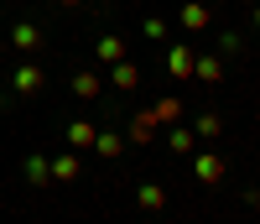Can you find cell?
Segmentation results:
<instances>
[{
    "label": "cell",
    "instance_id": "6da1fadb",
    "mask_svg": "<svg viewBox=\"0 0 260 224\" xmlns=\"http://www.w3.org/2000/svg\"><path fill=\"white\" fill-rule=\"evenodd\" d=\"M192 63H198V52H192L187 42H172V47H167V73L177 78V83H187V78H192Z\"/></svg>",
    "mask_w": 260,
    "mask_h": 224
},
{
    "label": "cell",
    "instance_id": "7a4b0ae2",
    "mask_svg": "<svg viewBox=\"0 0 260 224\" xmlns=\"http://www.w3.org/2000/svg\"><path fill=\"white\" fill-rule=\"evenodd\" d=\"M192 177H198L203 188L224 183V156H213V151H192Z\"/></svg>",
    "mask_w": 260,
    "mask_h": 224
},
{
    "label": "cell",
    "instance_id": "3957f363",
    "mask_svg": "<svg viewBox=\"0 0 260 224\" xmlns=\"http://www.w3.org/2000/svg\"><path fill=\"white\" fill-rule=\"evenodd\" d=\"M177 26L182 32H208L213 26V11L203 6V0H187V6H177Z\"/></svg>",
    "mask_w": 260,
    "mask_h": 224
},
{
    "label": "cell",
    "instance_id": "277c9868",
    "mask_svg": "<svg viewBox=\"0 0 260 224\" xmlns=\"http://www.w3.org/2000/svg\"><path fill=\"white\" fill-rule=\"evenodd\" d=\"M47 162H52V183H78V177H83V162H78L73 146L57 151V156H47Z\"/></svg>",
    "mask_w": 260,
    "mask_h": 224
},
{
    "label": "cell",
    "instance_id": "5b68a950",
    "mask_svg": "<svg viewBox=\"0 0 260 224\" xmlns=\"http://www.w3.org/2000/svg\"><path fill=\"white\" fill-rule=\"evenodd\" d=\"M6 47H11V52H37V47H42V26H31V21H16L11 37H6Z\"/></svg>",
    "mask_w": 260,
    "mask_h": 224
},
{
    "label": "cell",
    "instance_id": "8992f818",
    "mask_svg": "<svg viewBox=\"0 0 260 224\" xmlns=\"http://www.w3.org/2000/svg\"><path fill=\"white\" fill-rule=\"evenodd\" d=\"M192 78L208 83V89H219V83H224V58H219V52H198V63H192Z\"/></svg>",
    "mask_w": 260,
    "mask_h": 224
},
{
    "label": "cell",
    "instance_id": "52a82bcc",
    "mask_svg": "<svg viewBox=\"0 0 260 224\" xmlns=\"http://www.w3.org/2000/svg\"><path fill=\"white\" fill-rule=\"evenodd\" d=\"M42 83H47V78H42V68H37V63H21V68L11 73V94H42Z\"/></svg>",
    "mask_w": 260,
    "mask_h": 224
},
{
    "label": "cell",
    "instance_id": "ba28073f",
    "mask_svg": "<svg viewBox=\"0 0 260 224\" xmlns=\"http://www.w3.org/2000/svg\"><path fill=\"white\" fill-rule=\"evenodd\" d=\"M73 99H83V104L104 99V78H99L94 68H78V73H73Z\"/></svg>",
    "mask_w": 260,
    "mask_h": 224
},
{
    "label": "cell",
    "instance_id": "9c48e42d",
    "mask_svg": "<svg viewBox=\"0 0 260 224\" xmlns=\"http://www.w3.org/2000/svg\"><path fill=\"white\" fill-rule=\"evenodd\" d=\"M146 115H151V125H156V130H167V125H177V115H182V99H177V94H161L156 104L146 109Z\"/></svg>",
    "mask_w": 260,
    "mask_h": 224
},
{
    "label": "cell",
    "instance_id": "30bf717a",
    "mask_svg": "<svg viewBox=\"0 0 260 224\" xmlns=\"http://www.w3.org/2000/svg\"><path fill=\"white\" fill-rule=\"evenodd\" d=\"M130 47H125V37H115V32H104L99 42H94V63H99V68H110V63H120Z\"/></svg>",
    "mask_w": 260,
    "mask_h": 224
},
{
    "label": "cell",
    "instance_id": "8fae6325",
    "mask_svg": "<svg viewBox=\"0 0 260 224\" xmlns=\"http://www.w3.org/2000/svg\"><path fill=\"white\" fill-rule=\"evenodd\" d=\"M110 83L120 89V94H130V89L141 83V68H136L130 58H120V63H110Z\"/></svg>",
    "mask_w": 260,
    "mask_h": 224
},
{
    "label": "cell",
    "instance_id": "7c38bea8",
    "mask_svg": "<svg viewBox=\"0 0 260 224\" xmlns=\"http://www.w3.org/2000/svg\"><path fill=\"white\" fill-rule=\"evenodd\" d=\"M94 151L104 156V162H120V156H125V136H120V130H99V136H94Z\"/></svg>",
    "mask_w": 260,
    "mask_h": 224
},
{
    "label": "cell",
    "instance_id": "4fadbf2b",
    "mask_svg": "<svg viewBox=\"0 0 260 224\" xmlns=\"http://www.w3.org/2000/svg\"><path fill=\"white\" fill-rule=\"evenodd\" d=\"M167 146L177 156H192L198 151V136H192V125H167Z\"/></svg>",
    "mask_w": 260,
    "mask_h": 224
},
{
    "label": "cell",
    "instance_id": "5bb4252c",
    "mask_svg": "<svg viewBox=\"0 0 260 224\" xmlns=\"http://www.w3.org/2000/svg\"><path fill=\"white\" fill-rule=\"evenodd\" d=\"M136 204H141L146 214H161V209H167V188H161V183H141V188H136Z\"/></svg>",
    "mask_w": 260,
    "mask_h": 224
},
{
    "label": "cell",
    "instance_id": "9a60e30c",
    "mask_svg": "<svg viewBox=\"0 0 260 224\" xmlns=\"http://www.w3.org/2000/svg\"><path fill=\"white\" fill-rule=\"evenodd\" d=\"M26 183H31V188H47V183H52V162H47L42 151L26 156Z\"/></svg>",
    "mask_w": 260,
    "mask_h": 224
},
{
    "label": "cell",
    "instance_id": "2e32d148",
    "mask_svg": "<svg viewBox=\"0 0 260 224\" xmlns=\"http://www.w3.org/2000/svg\"><path fill=\"white\" fill-rule=\"evenodd\" d=\"M94 136H99V125H94V120H73V125H68V146H73V151H89Z\"/></svg>",
    "mask_w": 260,
    "mask_h": 224
},
{
    "label": "cell",
    "instance_id": "e0dca14e",
    "mask_svg": "<svg viewBox=\"0 0 260 224\" xmlns=\"http://www.w3.org/2000/svg\"><path fill=\"white\" fill-rule=\"evenodd\" d=\"M192 136H198V141H219V136H224V120L213 115V109H203V115L192 120Z\"/></svg>",
    "mask_w": 260,
    "mask_h": 224
},
{
    "label": "cell",
    "instance_id": "ac0fdd59",
    "mask_svg": "<svg viewBox=\"0 0 260 224\" xmlns=\"http://www.w3.org/2000/svg\"><path fill=\"white\" fill-rule=\"evenodd\" d=\"M240 52H250V42H245V32H234V26H224V32H219V58H240Z\"/></svg>",
    "mask_w": 260,
    "mask_h": 224
},
{
    "label": "cell",
    "instance_id": "d6986e66",
    "mask_svg": "<svg viewBox=\"0 0 260 224\" xmlns=\"http://www.w3.org/2000/svg\"><path fill=\"white\" fill-rule=\"evenodd\" d=\"M125 141H136V146H151V141H156V125H151V115H146V109H141L136 120H130V136H125Z\"/></svg>",
    "mask_w": 260,
    "mask_h": 224
},
{
    "label": "cell",
    "instance_id": "ffe728a7",
    "mask_svg": "<svg viewBox=\"0 0 260 224\" xmlns=\"http://www.w3.org/2000/svg\"><path fill=\"white\" fill-rule=\"evenodd\" d=\"M141 32H146L151 42H167V32H172V26H167V16H146V21H141Z\"/></svg>",
    "mask_w": 260,
    "mask_h": 224
},
{
    "label": "cell",
    "instance_id": "44dd1931",
    "mask_svg": "<svg viewBox=\"0 0 260 224\" xmlns=\"http://www.w3.org/2000/svg\"><path fill=\"white\" fill-rule=\"evenodd\" d=\"M57 6H68V11H83V6H89V0H57Z\"/></svg>",
    "mask_w": 260,
    "mask_h": 224
},
{
    "label": "cell",
    "instance_id": "7402d4cb",
    "mask_svg": "<svg viewBox=\"0 0 260 224\" xmlns=\"http://www.w3.org/2000/svg\"><path fill=\"white\" fill-rule=\"evenodd\" d=\"M250 21H255V32H260V0H255V6H250Z\"/></svg>",
    "mask_w": 260,
    "mask_h": 224
},
{
    "label": "cell",
    "instance_id": "603a6c76",
    "mask_svg": "<svg viewBox=\"0 0 260 224\" xmlns=\"http://www.w3.org/2000/svg\"><path fill=\"white\" fill-rule=\"evenodd\" d=\"M6 52H11V47H6V37H0V58H6Z\"/></svg>",
    "mask_w": 260,
    "mask_h": 224
},
{
    "label": "cell",
    "instance_id": "cb8c5ba5",
    "mask_svg": "<svg viewBox=\"0 0 260 224\" xmlns=\"http://www.w3.org/2000/svg\"><path fill=\"white\" fill-rule=\"evenodd\" d=\"M240 6H255V0H240Z\"/></svg>",
    "mask_w": 260,
    "mask_h": 224
}]
</instances>
